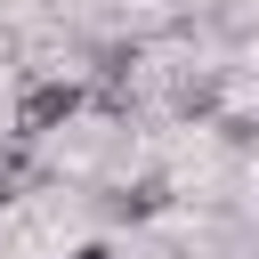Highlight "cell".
I'll list each match as a JSON object with an SVG mask.
<instances>
[{"instance_id": "cell-5", "label": "cell", "mask_w": 259, "mask_h": 259, "mask_svg": "<svg viewBox=\"0 0 259 259\" xmlns=\"http://www.w3.org/2000/svg\"><path fill=\"white\" fill-rule=\"evenodd\" d=\"M65 259H113V251H105V243H81V251H65Z\"/></svg>"}, {"instance_id": "cell-2", "label": "cell", "mask_w": 259, "mask_h": 259, "mask_svg": "<svg viewBox=\"0 0 259 259\" xmlns=\"http://www.w3.org/2000/svg\"><path fill=\"white\" fill-rule=\"evenodd\" d=\"M105 210L113 219H162L170 210V178H130L121 194H105Z\"/></svg>"}, {"instance_id": "cell-3", "label": "cell", "mask_w": 259, "mask_h": 259, "mask_svg": "<svg viewBox=\"0 0 259 259\" xmlns=\"http://www.w3.org/2000/svg\"><path fill=\"white\" fill-rule=\"evenodd\" d=\"M186 121H210L219 113V73H194V81H178V97H170Z\"/></svg>"}, {"instance_id": "cell-1", "label": "cell", "mask_w": 259, "mask_h": 259, "mask_svg": "<svg viewBox=\"0 0 259 259\" xmlns=\"http://www.w3.org/2000/svg\"><path fill=\"white\" fill-rule=\"evenodd\" d=\"M81 105H89L81 81H32V89L16 97V138H24V146H32V138H57Z\"/></svg>"}, {"instance_id": "cell-4", "label": "cell", "mask_w": 259, "mask_h": 259, "mask_svg": "<svg viewBox=\"0 0 259 259\" xmlns=\"http://www.w3.org/2000/svg\"><path fill=\"white\" fill-rule=\"evenodd\" d=\"M219 138H227L235 154H251V146H259V113H227V121H219Z\"/></svg>"}]
</instances>
